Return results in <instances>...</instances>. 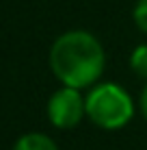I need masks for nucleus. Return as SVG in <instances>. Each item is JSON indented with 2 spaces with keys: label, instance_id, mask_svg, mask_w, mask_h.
<instances>
[{
  "label": "nucleus",
  "instance_id": "nucleus-1",
  "mask_svg": "<svg viewBox=\"0 0 147 150\" xmlns=\"http://www.w3.org/2000/svg\"><path fill=\"white\" fill-rule=\"evenodd\" d=\"M106 63L104 48L87 30L63 33L50 48V68L54 76L67 87L93 85L102 76Z\"/></svg>",
  "mask_w": 147,
  "mask_h": 150
},
{
  "label": "nucleus",
  "instance_id": "nucleus-2",
  "mask_svg": "<svg viewBox=\"0 0 147 150\" xmlns=\"http://www.w3.org/2000/svg\"><path fill=\"white\" fill-rule=\"evenodd\" d=\"M87 115L106 131L125 126L134 115V102L128 91L115 83H100L87 96Z\"/></svg>",
  "mask_w": 147,
  "mask_h": 150
},
{
  "label": "nucleus",
  "instance_id": "nucleus-3",
  "mask_svg": "<svg viewBox=\"0 0 147 150\" xmlns=\"http://www.w3.org/2000/svg\"><path fill=\"white\" fill-rule=\"evenodd\" d=\"M87 113V100L80 96V89L67 87L54 91L48 100V117L56 128H74Z\"/></svg>",
  "mask_w": 147,
  "mask_h": 150
},
{
  "label": "nucleus",
  "instance_id": "nucleus-4",
  "mask_svg": "<svg viewBox=\"0 0 147 150\" xmlns=\"http://www.w3.org/2000/svg\"><path fill=\"white\" fill-rule=\"evenodd\" d=\"M13 150H59L56 144L43 133H26L17 139Z\"/></svg>",
  "mask_w": 147,
  "mask_h": 150
},
{
  "label": "nucleus",
  "instance_id": "nucleus-5",
  "mask_svg": "<svg viewBox=\"0 0 147 150\" xmlns=\"http://www.w3.org/2000/svg\"><path fill=\"white\" fill-rule=\"evenodd\" d=\"M130 68H132L134 74L147 79V44L132 50V54H130Z\"/></svg>",
  "mask_w": 147,
  "mask_h": 150
},
{
  "label": "nucleus",
  "instance_id": "nucleus-6",
  "mask_svg": "<svg viewBox=\"0 0 147 150\" xmlns=\"http://www.w3.org/2000/svg\"><path fill=\"white\" fill-rule=\"evenodd\" d=\"M134 22L141 30L147 33V0H139L134 7Z\"/></svg>",
  "mask_w": 147,
  "mask_h": 150
},
{
  "label": "nucleus",
  "instance_id": "nucleus-7",
  "mask_svg": "<svg viewBox=\"0 0 147 150\" xmlns=\"http://www.w3.org/2000/svg\"><path fill=\"white\" fill-rule=\"evenodd\" d=\"M141 113H143V117L147 120V85L143 87V94H141Z\"/></svg>",
  "mask_w": 147,
  "mask_h": 150
}]
</instances>
